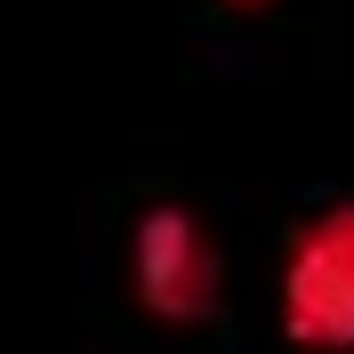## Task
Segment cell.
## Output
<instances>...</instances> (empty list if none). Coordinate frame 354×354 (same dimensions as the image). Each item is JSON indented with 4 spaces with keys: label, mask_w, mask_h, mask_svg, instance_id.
Instances as JSON below:
<instances>
[{
    "label": "cell",
    "mask_w": 354,
    "mask_h": 354,
    "mask_svg": "<svg viewBox=\"0 0 354 354\" xmlns=\"http://www.w3.org/2000/svg\"><path fill=\"white\" fill-rule=\"evenodd\" d=\"M282 330L306 354L354 346V201H330L322 218L298 225L282 266Z\"/></svg>",
    "instance_id": "1"
},
{
    "label": "cell",
    "mask_w": 354,
    "mask_h": 354,
    "mask_svg": "<svg viewBox=\"0 0 354 354\" xmlns=\"http://www.w3.org/2000/svg\"><path fill=\"white\" fill-rule=\"evenodd\" d=\"M137 298L161 314V322H209L225 298V258H218V234L194 218V209H177L161 201L153 218L137 225Z\"/></svg>",
    "instance_id": "2"
},
{
    "label": "cell",
    "mask_w": 354,
    "mask_h": 354,
    "mask_svg": "<svg viewBox=\"0 0 354 354\" xmlns=\"http://www.w3.org/2000/svg\"><path fill=\"white\" fill-rule=\"evenodd\" d=\"M234 8H266V0H234Z\"/></svg>",
    "instance_id": "3"
}]
</instances>
